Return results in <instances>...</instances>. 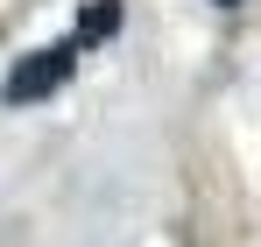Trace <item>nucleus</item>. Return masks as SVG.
<instances>
[{
  "instance_id": "1",
  "label": "nucleus",
  "mask_w": 261,
  "mask_h": 247,
  "mask_svg": "<svg viewBox=\"0 0 261 247\" xmlns=\"http://www.w3.org/2000/svg\"><path fill=\"white\" fill-rule=\"evenodd\" d=\"M71 71H78V42H49V50H36V57H21V64L7 71V85H0V99H7V106H29V99H49V92H64V85H71Z\"/></svg>"
},
{
  "instance_id": "2",
  "label": "nucleus",
  "mask_w": 261,
  "mask_h": 247,
  "mask_svg": "<svg viewBox=\"0 0 261 247\" xmlns=\"http://www.w3.org/2000/svg\"><path fill=\"white\" fill-rule=\"evenodd\" d=\"M113 29H120V0H92L85 14H78V36H71V42L85 50V42H106Z\"/></svg>"
},
{
  "instance_id": "3",
  "label": "nucleus",
  "mask_w": 261,
  "mask_h": 247,
  "mask_svg": "<svg viewBox=\"0 0 261 247\" xmlns=\"http://www.w3.org/2000/svg\"><path fill=\"white\" fill-rule=\"evenodd\" d=\"M219 7H240V0H219Z\"/></svg>"
}]
</instances>
